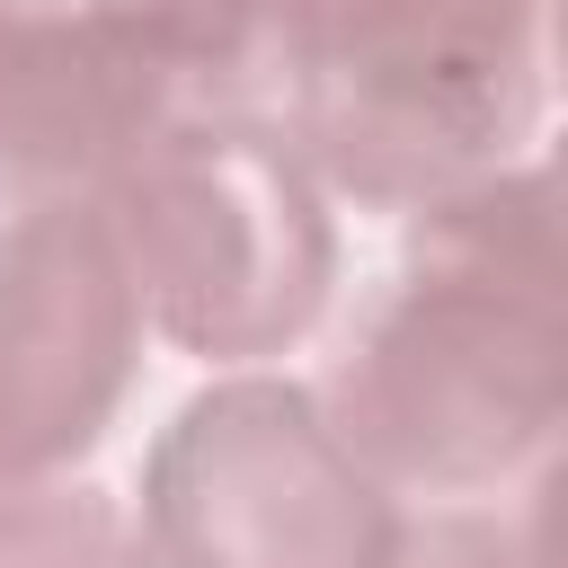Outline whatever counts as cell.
Masks as SVG:
<instances>
[{"mask_svg":"<svg viewBox=\"0 0 568 568\" xmlns=\"http://www.w3.org/2000/svg\"><path fill=\"white\" fill-rule=\"evenodd\" d=\"M320 399L426 506H488L550 462L568 435V204L541 160L399 222V257L355 302Z\"/></svg>","mask_w":568,"mask_h":568,"instance_id":"1","label":"cell"},{"mask_svg":"<svg viewBox=\"0 0 568 568\" xmlns=\"http://www.w3.org/2000/svg\"><path fill=\"white\" fill-rule=\"evenodd\" d=\"M151 337L248 373L293 355L337 302V186L284 115L186 98L106 186Z\"/></svg>","mask_w":568,"mask_h":568,"instance_id":"2","label":"cell"},{"mask_svg":"<svg viewBox=\"0 0 568 568\" xmlns=\"http://www.w3.org/2000/svg\"><path fill=\"white\" fill-rule=\"evenodd\" d=\"M337 204H417L541 160L559 124L550 0H328L284 115Z\"/></svg>","mask_w":568,"mask_h":568,"instance_id":"3","label":"cell"},{"mask_svg":"<svg viewBox=\"0 0 568 568\" xmlns=\"http://www.w3.org/2000/svg\"><path fill=\"white\" fill-rule=\"evenodd\" d=\"M160 568H390L408 497L346 444L320 382L266 364L204 382L142 453Z\"/></svg>","mask_w":568,"mask_h":568,"instance_id":"4","label":"cell"},{"mask_svg":"<svg viewBox=\"0 0 568 568\" xmlns=\"http://www.w3.org/2000/svg\"><path fill=\"white\" fill-rule=\"evenodd\" d=\"M151 302L106 195L9 204L0 222V479H62L142 382Z\"/></svg>","mask_w":568,"mask_h":568,"instance_id":"5","label":"cell"},{"mask_svg":"<svg viewBox=\"0 0 568 568\" xmlns=\"http://www.w3.org/2000/svg\"><path fill=\"white\" fill-rule=\"evenodd\" d=\"M178 0H0V195H98L186 106Z\"/></svg>","mask_w":568,"mask_h":568,"instance_id":"6","label":"cell"},{"mask_svg":"<svg viewBox=\"0 0 568 568\" xmlns=\"http://www.w3.org/2000/svg\"><path fill=\"white\" fill-rule=\"evenodd\" d=\"M328 0H178V44H186V89L213 106H257L293 115L311 36Z\"/></svg>","mask_w":568,"mask_h":568,"instance_id":"7","label":"cell"},{"mask_svg":"<svg viewBox=\"0 0 568 568\" xmlns=\"http://www.w3.org/2000/svg\"><path fill=\"white\" fill-rule=\"evenodd\" d=\"M0 568H160L142 506L89 479H0Z\"/></svg>","mask_w":568,"mask_h":568,"instance_id":"8","label":"cell"},{"mask_svg":"<svg viewBox=\"0 0 568 568\" xmlns=\"http://www.w3.org/2000/svg\"><path fill=\"white\" fill-rule=\"evenodd\" d=\"M390 568H532V559H524L515 515H488V506H426V515H408V541H399Z\"/></svg>","mask_w":568,"mask_h":568,"instance_id":"9","label":"cell"},{"mask_svg":"<svg viewBox=\"0 0 568 568\" xmlns=\"http://www.w3.org/2000/svg\"><path fill=\"white\" fill-rule=\"evenodd\" d=\"M515 532H524V559L532 568H568V435L550 444V462L515 488Z\"/></svg>","mask_w":568,"mask_h":568,"instance_id":"10","label":"cell"},{"mask_svg":"<svg viewBox=\"0 0 568 568\" xmlns=\"http://www.w3.org/2000/svg\"><path fill=\"white\" fill-rule=\"evenodd\" d=\"M541 178H550L559 204H568V106H559V124H550V142H541Z\"/></svg>","mask_w":568,"mask_h":568,"instance_id":"11","label":"cell"},{"mask_svg":"<svg viewBox=\"0 0 568 568\" xmlns=\"http://www.w3.org/2000/svg\"><path fill=\"white\" fill-rule=\"evenodd\" d=\"M550 62H559V106H568V0H550Z\"/></svg>","mask_w":568,"mask_h":568,"instance_id":"12","label":"cell"}]
</instances>
